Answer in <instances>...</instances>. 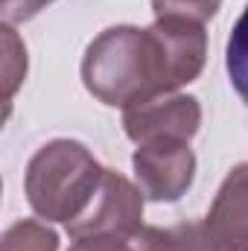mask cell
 Instances as JSON below:
<instances>
[{
	"label": "cell",
	"mask_w": 248,
	"mask_h": 251,
	"mask_svg": "<svg viewBox=\"0 0 248 251\" xmlns=\"http://www.w3.org/2000/svg\"><path fill=\"white\" fill-rule=\"evenodd\" d=\"M207 59L204 24L155 18L152 26H108L82 59L88 94L111 108H134L190 85Z\"/></svg>",
	"instance_id": "cell-1"
},
{
	"label": "cell",
	"mask_w": 248,
	"mask_h": 251,
	"mask_svg": "<svg viewBox=\"0 0 248 251\" xmlns=\"http://www.w3.org/2000/svg\"><path fill=\"white\" fill-rule=\"evenodd\" d=\"M105 167L79 140H50L26 164L24 190L32 210L47 222H76L94 201Z\"/></svg>",
	"instance_id": "cell-2"
},
{
	"label": "cell",
	"mask_w": 248,
	"mask_h": 251,
	"mask_svg": "<svg viewBox=\"0 0 248 251\" xmlns=\"http://www.w3.org/2000/svg\"><path fill=\"white\" fill-rule=\"evenodd\" d=\"M131 167L137 187L149 201H178L196 178V155L187 140L140 143Z\"/></svg>",
	"instance_id": "cell-3"
},
{
	"label": "cell",
	"mask_w": 248,
	"mask_h": 251,
	"mask_svg": "<svg viewBox=\"0 0 248 251\" xmlns=\"http://www.w3.org/2000/svg\"><path fill=\"white\" fill-rule=\"evenodd\" d=\"M143 225V193L134 187L125 176L105 170L102 184L97 190L94 201L88 210L64 225L73 240L79 237H94V234H120V231H134Z\"/></svg>",
	"instance_id": "cell-4"
},
{
	"label": "cell",
	"mask_w": 248,
	"mask_h": 251,
	"mask_svg": "<svg viewBox=\"0 0 248 251\" xmlns=\"http://www.w3.org/2000/svg\"><path fill=\"white\" fill-rule=\"evenodd\" d=\"M201 126V105L196 97L170 94L152 102L134 105L123 111V128L128 140L152 143V140H193Z\"/></svg>",
	"instance_id": "cell-5"
},
{
	"label": "cell",
	"mask_w": 248,
	"mask_h": 251,
	"mask_svg": "<svg viewBox=\"0 0 248 251\" xmlns=\"http://www.w3.org/2000/svg\"><path fill=\"white\" fill-rule=\"evenodd\" d=\"M204 234L216 251H248V161L222 181L204 216Z\"/></svg>",
	"instance_id": "cell-6"
},
{
	"label": "cell",
	"mask_w": 248,
	"mask_h": 251,
	"mask_svg": "<svg viewBox=\"0 0 248 251\" xmlns=\"http://www.w3.org/2000/svg\"><path fill=\"white\" fill-rule=\"evenodd\" d=\"M70 251H175V240L173 228L140 225L134 231H120V234L79 237Z\"/></svg>",
	"instance_id": "cell-7"
},
{
	"label": "cell",
	"mask_w": 248,
	"mask_h": 251,
	"mask_svg": "<svg viewBox=\"0 0 248 251\" xmlns=\"http://www.w3.org/2000/svg\"><path fill=\"white\" fill-rule=\"evenodd\" d=\"M225 67L231 76L234 91L240 94V100L248 108V6L243 15L237 18L231 35H228V47H225Z\"/></svg>",
	"instance_id": "cell-8"
},
{
	"label": "cell",
	"mask_w": 248,
	"mask_h": 251,
	"mask_svg": "<svg viewBox=\"0 0 248 251\" xmlns=\"http://www.w3.org/2000/svg\"><path fill=\"white\" fill-rule=\"evenodd\" d=\"M0 251H59V234L38 219H18L6 228Z\"/></svg>",
	"instance_id": "cell-9"
},
{
	"label": "cell",
	"mask_w": 248,
	"mask_h": 251,
	"mask_svg": "<svg viewBox=\"0 0 248 251\" xmlns=\"http://www.w3.org/2000/svg\"><path fill=\"white\" fill-rule=\"evenodd\" d=\"M0 38H3V102L9 108L15 91L24 85L26 76V47L9 24H3Z\"/></svg>",
	"instance_id": "cell-10"
},
{
	"label": "cell",
	"mask_w": 248,
	"mask_h": 251,
	"mask_svg": "<svg viewBox=\"0 0 248 251\" xmlns=\"http://www.w3.org/2000/svg\"><path fill=\"white\" fill-rule=\"evenodd\" d=\"M222 0H152L155 18H187V21H210L219 12Z\"/></svg>",
	"instance_id": "cell-11"
},
{
	"label": "cell",
	"mask_w": 248,
	"mask_h": 251,
	"mask_svg": "<svg viewBox=\"0 0 248 251\" xmlns=\"http://www.w3.org/2000/svg\"><path fill=\"white\" fill-rule=\"evenodd\" d=\"M175 251H216L204 234V222H184L173 228Z\"/></svg>",
	"instance_id": "cell-12"
},
{
	"label": "cell",
	"mask_w": 248,
	"mask_h": 251,
	"mask_svg": "<svg viewBox=\"0 0 248 251\" xmlns=\"http://www.w3.org/2000/svg\"><path fill=\"white\" fill-rule=\"evenodd\" d=\"M53 0H3V24H24L29 18H35L44 6H50Z\"/></svg>",
	"instance_id": "cell-13"
}]
</instances>
